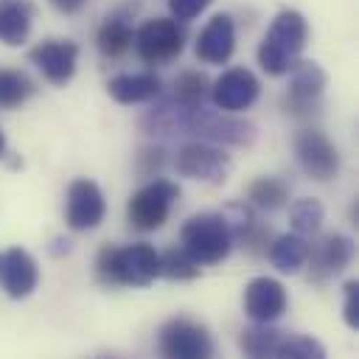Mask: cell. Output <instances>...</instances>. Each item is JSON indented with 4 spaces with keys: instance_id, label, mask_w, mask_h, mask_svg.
Wrapping results in <instances>:
<instances>
[{
    "instance_id": "cell-1",
    "label": "cell",
    "mask_w": 359,
    "mask_h": 359,
    "mask_svg": "<svg viewBox=\"0 0 359 359\" xmlns=\"http://www.w3.org/2000/svg\"><path fill=\"white\" fill-rule=\"evenodd\" d=\"M140 126L149 135H196L208 143H233V146H250L255 140V126L244 118H236L224 109H205L199 104H182V101H163L160 107L149 109L140 118Z\"/></svg>"
},
{
    "instance_id": "cell-2",
    "label": "cell",
    "mask_w": 359,
    "mask_h": 359,
    "mask_svg": "<svg viewBox=\"0 0 359 359\" xmlns=\"http://www.w3.org/2000/svg\"><path fill=\"white\" fill-rule=\"evenodd\" d=\"M160 275V252L146 244L101 247L95 258V278L104 286H149Z\"/></svg>"
},
{
    "instance_id": "cell-3",
    "label": "cell",
    "mask_w": 359,
    "mask_h": 359,
    "mask_svg": "<svg viewBox=\"0 0 359 359\" xmlns=\"http://www.w3.org/2000/svg\"><path fill=\"white\" fill-rule=\"evenodd\" d=\"M306 39H309V25L303 20L300 11H292V8H283L269 31L264 34L261 45H258V62L261 67L269 73V76H283L289 73V67L297 62L300 50L306 48Z\"/></svg>"
},
{
    "instance_id": "cell-4",
    "label": "cell",
    "mask_w": 359,
    "mask_h": 359,
    "mask_svg": "<svg viewBox=\"0 0 359 359\" xmlns=\"http://www.w3.org/2000/svg\"><path fill=\"white\" fill-rule=\"evenodd\" d=\"M180 241H182V250L199 266L219 264L233 250V233H230L227 219L222 213H196V216H191L180 230Z\"/></svg>"
},
{
    "instance_id": "cell-5",
    "label": "cell",
    "mask_w": 359,
    "mask_h": 359,
    "mask_svg": "<svg viewBox=\"0 0 359 359\" xmlns=\"http://www.w3.org/2000/svg\"><path fill=\"white\" fill-rule=\"evenodd\" d=\"M180 199V185L171 180H154L137 188L126 202V219L135 230H157L165 224L174 202Z\"/></svg>"
},
{
    "instance_id": "cell-6",
    "label": "cell",
    "mask_w": 359,
    "mask_h": 359,
    "mask_svg": "<svg viewBox=\"0 0 359 359\" xmlns=\"http://www.w3.org/2000/svg\"><path fill=\"white\" fill-rule=\"evenodd\" d=\"M135 50L140 56V62L146 65H165L171 59H177L182 53L185 45V34L180 28V20L174 17H154L146 20L137 31H135Z\"/></svg>"
},
{
    "instance_id": "cell-7",
    "label": "cell",
    "mask_w": 359,
    "mask_h": 359,
    "mask_svg": "<svg viewBox=\"0 0 359 359\" xmlns=\"http://www.w3.org/2000/svg\"><path fill=\"white\" fill-rule=\"evenodd\" d=\"M157 348L168 359H208L213 356V337L202 323L174 317L160 328Z\"/></svg>"
},
{
    "instance_id": "cell-8",
    "label": "cell",
    "mask_w": 359,
    "mask_h": 359,
    "mask_svg": "<svg viewBox=\"0 0 359 359\" xmlns=\"http://www.w3.org/2000/svg\"><path fill=\"white\" fill-rule=\"evenodd\" d=\"M289 90H286V112L303 118V115H311L317 112L320 107V98H323V90H325V70L317 65V62H294L289 67Z\"/></svg>"
},
{
    "instance_id": "cell-9",
    "label": "cell",
    "mask_w": 359,
    "mask_h": 359,
    "mask_svg": "<svg viewBox=\"0 0 359 359\" xmlns=\"http://www.w3.org/2000/svg\"><path fill=\"white\" fill-rule=\"evenodd\" d=\"M294 157L311 180H334L339 171V151L320 129H300L294 135Z\"/></svg>"
},
{
    "instance_id": "cell-10",
    "label": "cell",
    "mask_w": 359,
    "mask_h": 359,
    "mask_svg": "<svg viewBox=\"0 0 359 359\" xmlns=\"http://www.w3.org/2000/svg\"><path fill=\"white\" fill-rule=\"evenodd\" d=\"M177 174L188 177V180H202V182H224L227 171H230V157L216 149L208 140H196L188 143L177 151Z\"/></svg>"
},
{
    "instance_id": "cell-11",
    "label": "cell",
    "mask_w": 359,
    "mask_h": 359,
    "mask_svg": "<svg viewBox=\"0 0 359 359\" xmlns=\"http://www.w3.org/2000/svg\"><path fill=\"white\" fill-rule=\"evenodd\" d=\"M353 258V241L342 233H328L323 238H317L314 244H309V280L314 283H325L334 275H339Z\"/></svg>"
},
{
    "instance_id": "cell-12",
    "label": "cell",
    "mask_w": 359,
    "mask_h": 359,
    "mask_svg": "<svg viewBox=\"0 0 359 359\" xmlns=\"http://www.w3.org/2000/svg\"><path fill=\"white\" fill-rule=\"evenodd\" d=\"M107 202L101 188L93 180H73L67 188V202H65V222L70 230H93L104 222Z\"/></svg>"
},
{
    "instance_id": "cell-13",
    "label": "cell",
    "mask_w": 359,
    "mask_h": 359,
    "mask_svg": "<svg viewBox=\"0 0 359 359\" xmlns=\"http://www.w3.org/2000/svg\"><path fill=\"white\" fill-rule=\"evenodd\" d=\"M241 306H244V314L252 323H275L286 311L289 297H286V289H283L280 280L261 275V278H252L244 286Z\"/></svg>"
},
{
    "instance_id": "cell-14",
    "label": "cell",
    "mask_w": 359,
    "mask_h": 359,
    "mask_svg": "<svg viewBox=\"0 0 359 359\" xmlns=\"http://www.w3.org/2000/svg\"><path fill=\"white\" fill-rule=\"evenodd\" d=\"M258 93H261V84L247 67L224 70L210 87V98L216 109H224V112H241L252 107L258 101Z\"/></svg>"
},
{
    "instance_id": "cell-15",
    "label": "cell",
    "mask_w": 359,
    "mask_h": 359,
    "mask_svg": "<svg viewBox=\"0 0 359 359\" xmlns=\"http://www.w3.org/2000/svg\"><path fill=\"white\" fill-rule=\"evenodd\" d=\"M28 59L36 65V70L50 81V84H67L76 73L79 62V45L73 39H45L36 48H31Z\"/></svg>"
},
{
    "instance_id": "cell-16",
    "label": "cell",
    "mask_w": 359,
    "mask_h": 359,
    "mask_svg": "<svg viewBox=\"0 0 359 359\" xmlns=\"http://www.w3.org/2000/svg\"><path fill=\"white\" fill-rule=\"evenodd\" d=\"M36 283H39V266L31 252L20 247L0 250V289L8 297L22 300L36 289Z\"/></svg>"
},
{
    "instance_id": "cell-17",
    "label": "cell",
    "mask_w": 359,
    "mask_h": 359,
    "mask_svg": "<svg viewBox=\"0 0 359 359\" xmlns=\"http://www.w3.org/2000/svg\"><path fill=\"white\" fill-rule=\"evenodd\" d=\"M196 59L205 65H224L236 50V22L230 14H216L196 36Z\"/></svg>"
},
{
    "instance_id": "cell-18",
    "label": "cell",
    "mask_w": 359,
    "mask_h": 359,
    "mask_svg": "<svg viewBox=\"0 0 359 359\" xmlns=\"http://www.w3.org/2000/svg\"><path fill=\"white\" fill-rule=\"evenodd\" d=\"M107 93L118 104H143L160 95V79L154 73H121L107 81Z\"/></svg>"
},
{
    "instance_id": "cell-19",
    "label": "cell",
    "mask_w": 359,
    "mask_h": 359,
    "mask_svg": "<svg viewBox=\"0 0 359 359\" xmlns=\"http://www.w3.org/2000/svg\"><path fill=\"white\" fill-rule=\"evenodd\" d=\"M34 3L31 0H0V42L3 45H22L31 34L34 22Z\"/></svg>"
},
{
    "instance_id": "cell-20",
    "label": "cell",
    "mask_w": 359,
    "mask_h": 359,
    "mask_svg": "<svg viewBox=\"0 0 359 359\" xmlns=\"http://www.w3.org/2000/svg\"><path fill=\"white\" fill-rule=\"evenodd\" d=\"M129 20H132V17H129V8H121V11H115V14H109V17L104 20V25L98 28V36H95L98 50H101L104 56L118 59V56H123V53L132 48L135 28H132Z\"/></svg>"
},
{
    "instance_id": "cell-21",
    "label": "cell",
    "mask_w": 359,
    "mask_h": 359,
    "mask_svg": "<svg viewBox=\"0 0 359 359\" xmlns=\"http://www.w3.org/2000/svg\"><path fill=\"white\" fill-rule=\"evenodd\" d=\"M306 255H309V241L300 233H286L278 236L269 244V261L278 272L283 275H294L300 272V266H306Z\"/></svg>"
},
{
    "instance_id": "cell-22",
    "label": "cell",
    "mask_w": 359,
    "mask_h": 359,
    "mask_svg": "<svg viewBox=\"0 0 359 359\" xmlns=\"http://www.w3.org/2000/svg\"><path fill=\"white\" fill-rule=\"evenodd\" d=\"M283 339H286V331L275 328L272 323H255V325L241 331L238 345L247 356H255V359L272 356V359H278V351H280Z\"/></svg>"
},
{
    "instance_id": "cell-23",
    "label": "cell",
    "mask_w": 359,
    "mask_h": 359,
    "mask_svg": "<svg viewBox=\"0 0 359 359\" xmlns=\"http://www.w3.org/2000/svg\"><path fill=\"white\" fill-rule=\"evenodd\" d=\"M247 199L250 205H255L258 210H280L289 202V185L278 177H258L255 182H250L247 188Z\"/></svg>"
},
{
    "instance_id": "cell-24",
    "label": "cell",
    "mask_w": 359,
    "mask_h": 359,
    "mask_svg": "<svg viewBox=\"0 0 359 359\" xmlns=\"http://www.w3.org/2000/svg\"><path fill=\"white\" fill-rule=\"evenodd\" d=\"M34 81L20 70H0V109L25 104L34 95Z\"/></svg>"
},
{
    "instance_id": "cell-25",
    "label": "cell",
    "mask_w": 359,
    "mask_h": 359,
    "mask_svg": "<svg viewBox=\"0 0 359 359\" xmlns=\"http://www.w3.org/2000/svg\"><path fill=\"white\" fill-rule=\"evenodd\" d=\"M160 275L168 280H194L199 275V264L182 247H171L160 255Z\"/></svg>"
},
{
    "instance_id": "cell-26",
    "label": "cell",
    "mask_w": 359,
    "mask_h": 359,
    "mask_svg": "<svg viewBox=\"0 0 359 359\" xmlns=\"http://www.w3.org/2000/svg\"><path fill=\"white\" fill-rule=\"evenodd\" d=\"M323 216H325L323 205H320L317 199H311V196L297 199V202H292V208H289L292 227H294L300 236H306V233H317L320 224H323Z\"/></svg>"
},
{
    "instance_id": "cell-27",
    "label": "cell",
    "mask_w": 359,
    "mask_h": 359,
    "mask_svg": "<svg viewBox=\"0 0 359 359\" xmlns=\"http://www.w3.org/2000/svg\"><path fill=\"white\" fill-rule=\"evenodd\" d=\"M205 95H210V81L205 73H196V70H185L177 76L174 81V98L182 101V104H199L205 101Z\"/></svg>"
},
{
    "instance_id": "cell-28",
    "label": "cell",
    "mask_w": 359,
    "mask_h": 359,
    "mask_svg": "<svg viewBox=\"0 0 359 359\" xmlns=\"http://www.w3.org/2000/svg\"><path fill=\"white\" fill-rule=\"evenodd\" d=\"M323 356H325V348L314 337L292 334V331H286V339L278 351V359H323Z\"/></svg>"
},
{
    "instance_id": "cell-29",
    "label": "cell",
    "mask_w": 359,
    "mask_h": 359,
    "mask_svg": "<svg viewBox=\"0 0 359 359\" xmlns=\"http://www.w3.org/2000/svg\"><path fill=\"white\" fill-rule=\"evenodd\" d=\"M342 317H345V325H348V328L359 331V283H356V280H348V283H345Z\"/></svg>"
},
{
    "instance_id": "cell-30",
    "label": "cell",
    "mask_w": 359,
    "mask_h": 359,
    "mask_svg": "<svg viewBox=\"0 0 359 359\" xmlns=\"http://www.w3.org/2000/svg\"><path fill=\"white\" fill-rule=\"evenodd\" d=\"M210 3H213V0H168V11H171L174 20L188 22V20L199 17Z\"/></svg>"
},
{
    "instance_id": "cell-31",
    "label": "cell",
    "mask_w": 359,
    "mask_h": 359,
    "mask_svg": "<svg viewBox=\"0 0 359 359\" xmlns=\"http://www.w3.org/2000/svg\"><path fill=\"white\" fill-rule=\"evenodd\" d=\"M140 163H149V165L140 168V174H151V168H160L163 165V151L160 149H149V151L140 154Z\"/></svg>"
},
{
    "instance_id": "cell-32",
    "label": "cell",
    "mask_w": 359,
    "mask_h": 359,
    "mask_svg": "<svg viewBox=\"0 0 359 359\" xmlns=\"http://www.w3.org/2000/svg\"><path fill=\"white\" fill-rule=\"evenodd\" d=\"M84 3H87V0H50V6L59 8L62 14H76V11L84 8Z\"/></svg>"
},
{
    "instance_id": "cell-33",
    "label": "cell",
    "mask_w": 359,
    "mask_h": 359,
    "mask_svg": "<svg viewBox=\"0 0 359 359\" xmlns=\"http://www.w3.org/2000/svg\"><path fill=\"white\" fill-rule=\"evenodd\" d=\"M3 151H6V137H3V132H0V157H3Z\"/></svg>"
}]
</instances>
